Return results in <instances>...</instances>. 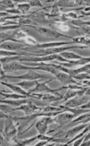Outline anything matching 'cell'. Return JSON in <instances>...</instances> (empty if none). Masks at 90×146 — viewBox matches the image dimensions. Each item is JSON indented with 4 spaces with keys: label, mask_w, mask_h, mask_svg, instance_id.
<instances>
[{
    "label": "cell",
    "mask_w": 90,
    "mask_h": 146,
    "mask_svg": "<svg viewBox=\"0 0 90 146\" xmlns=\"http://www.w3.org/2000/svg\"><path fill=\"white\" fill-rule=\"evenodd\" d=\"M4 137L5 140L7 143L18 144V141H16V134H17V128L16 125L14 122L13 117H7L5 119V130H4Z\"/></svg>",
    "instance_id": "obj_1"
},
{
    "label": "cell",
    "mask_w": 90,
    "mask_h": 146,
    "mask_svg": "<svg viewBox=\"0 0 90 146\" xmlns=\"http://www.w3.org/2000/svg\"><path fill=\"white\" fill-rule=\"evenodd\" d=\"M50 81H52V79L48 80V81L44 82H37V84L33 89H31L28 92L29 93H53V94H56L59 91L65 89V87H64V86L61 87V88H58V89L50 88L47 85V84Z\"/></svg>",
    "instance_id": "obj_2"
},
{
    "label": "cell",
    "mask_w": 90,
    "mask_h": 146,
    "mask_svg": "<svg viewBox=\"0 0 90 146\" xmlns=\"http://www.w3.org/2000/svg\"><path fill=\"white\" fill-rule=\"evenodd\" d=\"M25 27H29V28H33L34 30H36L38 33L46 36V37H49V38H52V39H56V38H61V37H65V38H69V39H71L72 37H69V36H67L65 34H62L60 33V31H55V30H52V29H50V28H47V27H39V26H34V25H29V26H25Z\"/></svg>",
    "instance_id": "obj_3"
},
{
    "label": "cell",
    "mask_w": 90,
    "mask_h": 146,
    "mask_svg": "<svg viewBox=\"0 0 90 146\" xmlns=\"http://www.w3.org/2000/svg\"><path fill=\"white\" fill-rule=\"evenodd\" d=\"M29 97L43 100V101H45V102H47V103L54 102V101L62 100V98H63L62 95H60L59 93H58V94H53V93H43V94H41V93H30Z\"/></svg>",
    "instance_id": "obj_4"
},
{
    "label": "cell",
    "mask_w": 90,
    "mask_h": 146,
    "mask_svg": "<svg viewBox=\"0 0 90 146\" xmlns=\"http://www.w3.org/2000/svg\"><path fill=\"white\" fill-rule=\"evenodd\" d=\"M44 77H45V76H43L42 74H40L36 73L34 70H29L28 73L24 74L23 75H19V76L4 75V76H2V79L7 78V79H19V80H24V81H34V80L44 78Z\"/></svg>",
    "instance_id": "obj_5"
},
{
    "label": "cell",
    "mask_w": 90,
    "mask_h": 146,
    "mask_svg": "<svg viewBox=\"0 0 90 146\" xmlns=\"http://www.w3.org/2000/svg\"><path fill=\"white\" fill-rule=\"evenodd\" d=\"M3 70H4V72L18 71V70H35V67L22 65L17 61H12V62H8V63H5V64H3Z\"/></svg>",
    "instance_id": "obj_6"
},
{
    "label": "cell",
    "mask_w": 90,
    "mask_h": 146,
    "mask_svg": "<svg viewBox=\"0 0 90 146\" xmlns=\"http://www.w3.org/2000/svg\"><path fill=\"white\" fill-rule=\"evenodd\" d=\"M51 123H53V117H48V116L42 117L39 121L36 122L35 127H36L38 133H39V135L46 134L48 125Z\"/></svg>",
    "instance_id": "obj_7"
},
{
    "label": "cell",
    "mask_w": 90,
    "mask_h": 146,
    "mask_svg": "<svg viewBox=\"0 0 90 146\" xmlns=\"http://www.w3.org/2000/svg\"><path fill=\"white\" fill-rule=\"evenodd\" d=\"M87 102H89V95H83V96H76L74 98H71L68 100V101L65 103V107L67 108H78Z\"/></svg>",
    "instance_id": "obj_8"
},
{
    "label": "cell",
    "mask_w": 90,
    "mask_h": 146,
    "mask_svg": "<svg viewBox=\"0 0 90 146\" xmlns=\"http://www.w3.org/2000/svg\"><path fill=\"white\" fill-rule=\"evenodd\" d=\"M76 116L73 113L69 111H64V112L58 114L57 116L53 117V122H56L57 124H60L62 125L63 124L71 121Z\"/></svg>",
    "instance_id": "obj_9"
},
{
    "label": "cell",
    "mask_w": 90,
    "mask_h": 146,
    "mask_svg": "<svg viewBox=\"0 0 90 146\" xmlns=\"http://www.w3.org/2000/svg\"><path fill=\"white\" fill-rule=\"evenodd\" d=\"M26 45L18 42L14 41H5L2 44H0V49L7 50V51H15V50H22Z\"/></svg>",
    "instance_id": "obj_10"
},
{
    "label": "cell",
    "mask_w": 90,
    "mask_h": 146,
    "mask_svg": "<svg viewBox=\"0 0 90 146\" xmlns=\"http://www.w3.org/2000/svg\"><path fill=\"white\" fill-rule=\"evenodd\" d=\"M55 78L59 80L63 85H69V84H79V82L75 81L71 76H69V74L63 73V72H59L56 75Z\"/></svg>",
    "instance_id": "obj_11"
},
{
    "label": "cell",
    "mask_w": 90,
    "mask_h": 146,
    "mask_svg": "<svg viewBox=\"0 0 90 146\" xmlns=\"http://www.w3.org/2000/svg\"><path fill=\"white\" fill-rule=\"evenodd\" d=\"M90 58H83L81 59H78V60H69L68 63H60L59 62V65L66 67V68H71L73 66H84L87 64H89Z\"/></svg>",
    "instance_id": "obj_12"
},
{
    "label": "cell",
    "mask_w": 90,
    "mask_h": 146,
    "mask_svg": "<svg viewBox=\"0 0 90 146\" xmlns=\"http://www.w3.org/2000/svg\"><path fill=\"white\" fill-rule=\"evenodd\" d=\"M89 124H84V125H78V126H75V127H73V128H71V129H69V130H68L65 134L63 135V136H64V138H66V139H68V140L69 141L70 140V138H72V137H74L77 134H79V133L80 132V131H82L83 129H84L86 126H87Z\"/></svg>",
    "instance_id": "obj_13"
},
{
    "label": "cell",
    "mask_w": 90,
    "mask_h": 146,
    "mask_svg": "<svg viewBox=\"0 0 90 146\" xmlns=\"http://www.w3.org/2000/svg\"><path fill=\"white\" fill-rule=\"evenodd\" d=\"M53 25L58 31H69L70 29H76L79 30L78 27L74 26V25L70 24L69 23H63V22H57L54 23Z\"/></svg>",
    "instance_id": "obj_14"
},
{
    "label": "cell",
    "mask_w": 90,
    "mask_h": 146,
    "mask_svg": "<svg viewBox=\"0 0 90 146\" xmlns=\"http://www.w3.org/2000/svg\"><path fill=\"white\" fill-rule=\"evenodd\" d=\"M27 100L25 99H20V100H0V103H5V104H7V105H10L14 108H18L20 107L21 105L23 104H25L27 103Z\"/></svg>",
    "instance_id": "obj_15"
},
{
    "label": "cell",
    "mask_w": 90,
    "mask_h": 146,
    "mask_svg": "<svg viewBox=\"0 0 90 146\" xmlns=\"http://www.w3.org/2000/svg\"><path fill=\"white\" fill-rule=\"evenodd\" d=\"M0 84H3V85H5V86H6V87L10 88L13 92H15L17 93V94L24 95V96H26V97H29V95H30V93H29L28 92L23 90V89H22L21 87H19V86H17V85H15V84H6V82H0Z\"/></svg>",
    "instance_id": "obj_16"
},
{
    "label": "cell",
    "mask_w": 90,
    "mask_h": 146,
    "mask_svg": "<svg viewBox=\"0 0 90 146\" xmlns=\"http://www.w3.org/2000/svg\"><path fill=\"white\" fill-rule=\"evenodd\" d=\"M37 81H23L21 82H17L15 84V85L21 87L23 90L26 91V92H29L31 89H33L36 84H37Z\"/></svg>",
    "instance_id": "obj_17"
},
{
    "label": "cell",
    "mask_w": 90,
    "mask_h": 146,
    "mask_svg": "<svg viewBox=\"0 0 90 146\" xmlns=\"http://www.w3.org/2000/svg\"><path fill=\"white\" fill-rule=\"evenodd\" d=\"M29 35L25 33V31L20 30V29H16L15 31H14L13 33H11V37L13 38V39H15L16 40H19L21 41L23 43V40H24L25 38H27ZM24 44V43H23Z\"/></svg>",
    "instance_id": "obj_18"
},
{
    "label": "cell",
    "mask_w": 90,
    "mask_h": 146,
    "mask_svg": "<svg viewBox=\"0 0 90 146\" xmlns=\"http://www.w3.org/2000/svg\"><path fill=\"white\" fill-rule=\"evenodd\" d=\"M29 56V53L26 52V51H23V52H13V51H7V50L0 49V58H2V56Z\"/></svg>",
    "instance_id": "obj_19"
},
{
    "label": "cell",
    "mask_w": 90,
    "mask_h": 146,
    "mask_svg": "<svg viewBox=\"0 0 90 146\" xmlns=\"http://www.w3.org/2000/svg\"><path fill=\"white\" fill-rule=\"evenodd\" d=\"M61 58H65V59H68V60H78V59H81L83 58V56L78 55V54H76V53H73V52H66V51H64V52H61L59 54Z\"/></svg>",
    "instance_id": "obj_20"
},
{
    "label": "cell",
    "mask_w": 90,
    "mask_h": 146,
    "mask_svg": "<svg viewBox=\"0 0 90 146\" xmlns=\"http://www.w3.org/2000/svg\"><path fill=\"white\" fill-rule=\"evenodd\" d=\"M82 1H69V0H63V1H55V4L58 6H61V7H73L77 4H81Z\"/></svg>",
    "instance_id": "obj_21"
},
{
    "label": "cell",
    "mask_w": 90,
    "mask_h": 146,
    "mask_svg": "<svg viewBox=\"0 0 90 146\" xmlns=\"http://www.w3.org/2000/svg\"><path fill=\"white\" fill-rule=\"evenodd\" d=\"M73 43H79V44H84L87 47H89V38L88 36H82L79 38H71Z\"/></svg>",
    "instance_id": "obj_22"
},
{
    "label": "cell",
    "mask_w": 90,
    "mask_h": 146,
    "mask_svg": "<svg viewBox=\"0 0 90 146\" xmlns=\"http://www.w3.org/2000/svg\"><path fill=\"white\" fill-rule=\"evenodd\" d=\"M0 95H3L4 99H11V100H20V99H26V96L24 95H21V94H17V93H14V94H7V93H4L2 92H0Z\"/></svg>",
    "instance_id": "obj_23"
},
{
    "label": "cell",
    "mask_w": 90,
    "mask_h": 146,
    "mask_svg": "<svg viewBox=\"0 0 90 146\" xmlns=\"http://www.w3.org/2000/svg\"><path fill=\"white\" fill-rule=\"evenodd\" d=\"M17 8L18 10L22 13V15H25V14L30 10L31 6L29 5L28 3H24V4H19L17 5Z\"/></svg>",
    "instance_id": "obj_24"
},
{
    "label": "cell",
    "mask_w": 90,
    "mask_h": 146,
    "mask_svg": "<svg viewBox=\"0 0 90 146\" xmlns=\"http://www.w3.org/2000/svg\"><path fill=\"white\" fill-rule=\"evenodd\" d=\"M0 110L3 111L5 114H7V113H11L14 110H15V108L12 107L10 105H7V104H5V103H0Z\"/></svg>",
    "instance_id": "obj_25"
},
{
    "label": "cell",
    "mask_w": 90,
    "mask_h": 146,
    "mask_svg": "<svg viewBox=\"0 0 90 146\" xmlns=\"http://www.w3.org/2000/svg\"><path fill=\"white\" fill-rule=\"evenodd\" d=\"M72 78L76 79V80H79V81L89 80V73H81V74H79L73 76Z\"/></svg>",
    "instance_id": "obj_26"
},
{
    "label": "cell",
    "mask_w": 90,
    "mask_h": 146,
    "mask_svg": "<svg viewBox=\"0 0 90 146\" xmlns=\"http://www.w3.org/2000/svg\"><path fill=\"white\" fill-rule=\"evenodd\" d=\"M29 5L30 6H38V7H42V8H44L43 5L42 4L41 1H39V0H34V1H29Z\"/></svg>",
    "instance_id": "obj_27"
},
{
    "label": "cell",
    "mask_w": 90,
    "mask_h": 146,
    "mask_svg": "<svg viewBox=\"0 0 90 146\" xmlns=\"http://www.w3.org/2000/svg\"><path fill=\"white\" fill-rule=\"evenodd\" d=\"M12 116H8L7 114L4 113L3 111L0 110V118H7V117H11Z\"/></svg>",
    "instance_id": "obj_28"
},
{
    "label": "cell",
    "mask_w": 90,
    "mask_h": 146,
    "mask_svg": "<svg viewBox=\"0 0 90 146\" xmlns=\"http://www.w3.org/2000/svg\"><path fill=\"white\" fill-rule=\"evenodd\" d=\"M0 75H1V77L5 75V72L3 70V64H2V63H0Z\"/></svg>",
    "instance_id": "obj_29"
},
{
    "label": "cell",
    "mask_w": 90,
    "mask_h": 146,
    "mask_svg": "<svg viewBox=\"0 0 90 146\" xmlns=\"http://www.w3.org/2000/svg\"><path fill=\"white\" fill-rule=\"evenodd\" d=\"M7 7H5L4 5H0V12H5Z\"/></svg>",
    "instance_id": "obj_30"
}]
</instances>
